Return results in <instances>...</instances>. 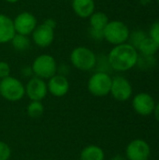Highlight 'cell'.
<instances>
[{"instance_id":"cell-16","label":"cell","mask_w":159,"mask_h":160,"mask_svg":"<svg viewBox=\"0 0 159 160\" xmlns=\"http://www.w3.org/2000/svg\"><path fill=\"white\" fill-rule=\"evenodd\" d=\"M80 160H105V153L98 145L90 144L82 150Z\"/></svg>"},{"instance_id":"cell-28","label":"cell","mask_w":159,"mask_h":160,"mask_svg":"<svg viewBox=\"0 0 159 160\" xmlns=\"http://www.w3.org/2000/svg\"><path fill=\"white\" fill-rule=\"evenodd\" d=\"M43 22H44L45 24H47L48 26H50V27L53 28V29H55V28H56V25H57L56 21H55V20H53V19H52V18H48V19H46Z\"/></svg>"},{"instance_id":"cell-30","label":"cell","mask_w":159,"mask_h":160,"mask_svg":"<svg viewBox=\"0 0 159 160\" xmlns=\"http://www.w3.org/2000/svg\"><path fill=\"white\" fill-rule=\"evenodd\" d=\"M111 160H127L125 157H123V156H115V157H113L112 158Z\"/></svg>"},{"instance_id":"cell-2","label":"cell","mask_w":159,"mask_h":160,"mask_svg":"<svg viewBox=\"0 0 159 160\" xmlns=\"http://www.w3.org/2000/svg\"><path fill=\"white\" fill-rule=\"evenodd\" d=\"M69 59L75 68L81 71H89L97 67V56L91 49L79 46L71 51Z\"/></svg>"},{"instance_id":"cell-24","label":"cell","mask_w":159,"mask_h":160,"mask_svg":"<svg viewBox=\"0 0 159 160\" xmlns=\"http://www.w3.org/2000/svg\"><path fill=\"white\" fill-rule=\"evenodd\" d=\"M149 38H151L159 45V21L155 22L151 25L149 31Z\"/></svg>"},{"instance_id":"cell-13","label":"cell","mask_w":159,"mask_h":160,"mask_svg":"<svg viewBox=\"0 0 159 160\" xmlns=\"http://www.w3.org/2000/svg\"><path fill=\"white\" fill-rule=\"evenodd\" d=\"M48 93L55 98H63L69 91V82L67 76L55 74L48 80Z\"/></svg>"},{"instance_id":"cell-4","label":"cell","mask_w":159,"mask_h":160,"mask_svg":"<svg viewBox=\"0 0 159 160\" xmlns=\"http://www.w3.org/2000/svg\"><path fill=\"white\" fill-rule=\"evenodd\" d=\"M0 96L10 102L20 101L25 96V87L19 79L8 76L0 80Z\"/></svg>"},{"instance_id":"cell-33","label":"cell","mask_w":159,"mask_h":160,"mask_svg":"<svg viewBox=\"0 0 159 160\" xmlns=\"http://www.w3.org/2000/svg\"><path fill=\"white\" fill-rule=\"evenodd\" d=\"M157 2H158V4H159V0H157Z\"/></svg>"},{"instance_id":"cell-17","label":"cell","mask_w":159,"mask_h":160,"mask_svg":"<svg viewBox=\"0 0 159 160\" xmlns=\"http://www.w3.org/2000/svg\"><path fill=\"white\" fill-rule=\"evenodd\" d=\"M88 19L90 28L97 30H104V28L110 22L109 17L103 11H95Z\"/></svg>"},{"instance_id":"cell-8","label":"cell","mask_w":159,"mask_h":160,"mask_svg":"<svg viewBox=\"0 0 159 160\" xmlns=\"http://www.w3.org/2000/svg\"><path fill=\"white\" fill-rule=\"evenodd\" d=\"M150 156L149 143L141 139L133 140L126 148V158L127 160H149Z\"/></svg>"},{"instance_id":"cell-12","label":"cell","mask_w":159,"mask_h":160,"mask_svg":"<svg viewBox=\"0 0 159 160\" xmlns=\"http://www.w3.org/2000/svg\"><path fill=\"white\" fill-rule=\"evenodd\" d=\"M132 107L138 114L142 116H148L154 112L156 102L151 95L142 92L137 94L133 98Z\"/></svg>"},{"instance_id":"cell-15","label":"cell","mask_w":159,"mask_h":160,"mask_svg":"<svg viewBox=\"0 0 159 160\" xmlns=\"http://www.w3.org/2000/svg\"><path fill=\"white\" fill-rule=\"evenodd\" d=\"M71 6L74 13L82 19L89 18L95 12L96 8L94 0H72Z\"/></svg>"},{"instance_id":"cell-10","label":"cell","mask_w":159,"mask_h":160,"mask_svg":"<svg viewBox=\"0 0 159 160\" xmlns=\"http://www.w3.org/2000/svg\"><path fill=\"white\" fill-rule=\"evenodd\" d=\"M24 87L25 95L31 101H41L48 94V87L45 80L36 76L30 78Z\"/></svg>"},{"instance_id":"cell-18","label":"cell","mask_w":159,"mask_h":160,"mask_svg":"<svg viewBox=\"0 0 159 160\" xmlns=\"http://www.w3.org/2000/svg\"><path fill=\"white\" fill-rule=\"evenodd\" d=\"M12 48L17 52H25L29 49L31 41L28 36L21 35V34H15L12 39L10 40Z\"/></svg>"},{"instance_id":"cell-27","label":"cell","mask_w":159,"mask_h":160,"mask_svg":"<svg viewBox=\"0 0 159 160\" xmlns=\"http://www.w3.org/2000/svg\"><path fill=\"white\" fill-rule=\"evenodd\" d=\"M22 74L24 77H31V75H34L33 71H32V68L29 66H25V67H23L22 68Z\"/></svg>"},{"instance_id":"cell-21","label":"cell","mask_w":159,"mask_h":160,"mask_svg":"<svg viewBox=\"0 0 159 160\" xmlns=\"http://www.w3.org/2000/svg\"><path fill=\"white\" fill-rule=\"evenodd\" d=\"M26 112L31 118H39L44 113V106L41 101H30L26 107Z\"/></svg>"},{"instance_id":"cell-14","label":"cell","mask_w":159,"mask_h":160,"mask_svg":"<svg viewBox=\"0 0 159 160\" xmlns=\"http://www.w3.org/2000/svg\"><path fill=\"white\" fill-rule=\"evenodd\" d=\"M16 34L13 20L4 13H0V44L10 42Z\"/></svg>"},{"instance_id":"cell-6","label":"cell","mask_w":159,"mask_h":160,"mask_svg":"<svg viewBox=\"0 0 159 160\" xmlns=\"http://www.w3.org/2000/svg\"><path fill=\"white\" fill-rule=\"evenodd\" d=\"M112 78L110 76L109 73L97 71L94 73L88 80L87 82V89L88 92L97 98L106 97L111 92Z\"/></svg>"},{"instance_id":"cell-19","label":"cell","mask_w":159,"mask_h":160,"mask_svg":"<svg viewBox=\"0 0 159 160\" xmlns=\"http://www.w3.org/2000/svg\"><path fill=\"white\" fill-rule=\"evenodd\" d=\"M138 51L141 52V54L144 55H155L159 51V45L153 40L151 38L147 37L139 46Z\"/></svg>"},{"instance_id":"cell-26","label":"cell","mask_w":159,"mask_h":160,"mask_svg":"<svg viewBox=\"0 0 159 160\" xmlns=\"http://www.w3.org/2000/svg\"><path fill=\"white\" fill-rule=\"evenodd\" d=\"M88 33H89V36L95 40H102V39H104L103 30H97V29H93V28L89 27Z\"/></svg>"},{"instance_id":"cell-31","label":"cell","mask_w":159,"mask_h":160,"mask_svg":"<svg viewBox=\"0 0 159 160\" xmlns=\"http://www.w3.org/2000/svg\"><path fill=\"white\" fill-rule=\"evenodd\" d=\"M151 2H152V0H140V3H141L142 6H147V5H149Z\"/></svg>"},{"instance_id":"cell-32","label":"cell","mask_w":159,"mask_h":160,"mask_svg":"<svg viewBox=\"0 0 159 160\" xmlns=\"http://www.w3.org/2000/svg\"><path fill=\"white\" fill-rule=\"evenodd\" d=\"M7 3H9V4H15L17 2H19L20 0H5Z\"/></svg>"},{"instance_id":"cell-7","label":"cell","mask_w":159,"mask_h":160,"mask_svg":"<svg viewBox=\"0 0 159 160\" xmlns=\"http://www.w3.org/2000/svg\"><path fill=\"white\" fill-rule=\"evenodd\" d=\"M132 93V85L127 79L123 76H116L112 78L110 94L115 100L125 102L131 98Z\"/></svg>"},{"instance_id":"cell-11","label":"cell","mask_w":159,"mask_h":160,"mask_svg":"<svg viewBox=\"0 0 159 160\" xmlns=\"http://www.w3.org/2000/svg\"><path fill=\"white\" fill-rule=\"evenodd\" d=\"M31 36L33 42L37 47L47 48L51 46L54 40V29L42 22L37 24Z\"/></svg>"},{"instance_id":"cell-5","label":"cell","mask_w":159,"mask_h":160,"mask_svg":"<svg viewBox=\"0 0 159 160\" xmlns=\"http://www.w3.org/2000/svg\"><path fill=\"white\" fill-rule=\"evenodd\" d=\"M104 39L113 46L126 43L128 40L130 31L127 25L118 20L110 21L103 30Z\"/></svg>"},{"instance_id":"cell-9","label":"cell","mask_w":159,"mask_h":160,"mask_svg":"<svg viewBox=\"0 0 159 160\" xmlns=\"http://www.w3.org/2000/svg\"><path fill=\"white\" fill-rule=\"evenodd\" d=\"M13 24L17 34L30 36L37 26V20L33 13L22 11L13 19Z\"/></svg>"},{"instance_id":"cell-20","label":"cell","mask_w":159,"mask_h":160,"mask_svg":"<svg viewBox=\"0 0 159 160\" xmlns=\"http://www.w3.org/2000/svg\"><path fill=\"white\" fill-rule=\"evenodd\" d=\"M157 59L155 55L139 54L136 66L142 70H150L157 66Z\"/></svg>"},{"instance_id":"cell-29","label":"cell","mask_w":159,"mask_h":160,"mask_svg":"<svg viewBox=\"0 0 159 160\" xmlns=\"http://www.w3.org/2000/svg\"><path fill=\"white\" fill-rule=\"evenodd\" d=\"M154 114H155V118H156V120L159 122V103L157 104H156V107H155V110H154V112H153Z\"/></svg>"},{"instance_id":"cell-23","label":"cell","mask_w":159,"mask_h":160,"mask_svg":"<svg viewBox=\"0 0 159 160\" xmlns=\"http://www.w3.org/2000/svg\"><path fill=\"white\" fill-rule=\"evenodd\" d=\"M11 157V149L5 142H0V160H8Z\"/></svg>"},{"instance_id":"cell-1","label":"cell","mask_w":159,"mask_h":160,"mask_svg":"<svg viewBox=\"0 0 159 160\" xmlns=\"http://www.w3.org/2000/svg\"><path fill=\"white\" fill-rule=\"evenodd\" d=\"M138 56V51L129 43L126 42L114 46L107 57L112 69L124 72L136 67Z\"/></svg>"},{"instance_id":"cell-22","label":"cell","mask_w":159,"mask_h":160,"mask_svg":"<svg viewBox=\"0 0 159 160\" xmlns=\"http://www.w3.org/2000/svg\"><path fill=\"white\" fill-rule=\"evenodd\" d=\"M147 38L146 34L141 30V29H137V30H134L133 32H131L129 34V37H128V41H129V44L131 46H133L137 51H138V48L139 46L141 45V43Z\"/></svg>"},{"instance_id":"cell-3","label":"cell","mask_w":159,"mask_h":160,"mask_svg":"<svg viewBox=\"0 0 159 160\" xmlns=\"http://www.w3.org/2000/svg\"><path fill=\"white\" fill-rule=\"evenodd\" d=\"M31 68L34 76L43 80H49L57 74L58 66L53 56L43 53L34 59Z\"/></svg>"},{"instance_id":"cell-25","label":"cell","mask_w":159,"mask_h":160,"mask_svg":"<svg viewBox=\"0 0 159 160\" xmlns=\"http://www.w3.org/2000/svg\"><path fill=\"white\" fill-rule=\"evenodd\" d=\"M10 76V66L6 61H0V80Z\"/></svg>"}]
</instances>
